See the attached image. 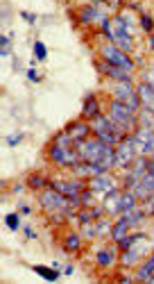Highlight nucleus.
<instances>
[{
  "label": "nucleus",
  "mask_w": 154,
  "mask_h": 284,
  "mask_svg": "<svg viewBox=\"0 0 154 284\" xmlns=\"http://www.w3.org/2000/svg\"><path fill=\"white\" fill-rule=\"evenodd\" d=\"M109 116H111V121L116 125H120L125 132H129L134 125H136V116H134V109H129V107L125 105V102L120 100H113L111 102V109H109Z\"/></svg>",
  "instance_id": "1"
},
{
  "label": "nucleus",
  "mask_w": 154,
  "mask_h": 284,
  "mask_svg": "<svg viewBox=\"0 0 154 284\" xmlns=\"http://www.w3.org/2000/svg\"><path fill=\"white\" fill-rule=\"evenodd\" d=\"M134 159H136L134 136L127 134V136L123 139V141L118 143V148H116V166H118V168H125V166H129Z\"/></svg>",
  "instance_id": "2"
},
{
  "label": "nucleus",
  "mask_w": 154,
  "mask_h": 284,
  "mask_svg": "<svg viewBox=\"0 0 154 284\" xmlns=\"http://www.w3.org/2000/svg\"><path fill=\"white\" fill-rule=\"evenodd\" d=\"M134 148L136 155H154V132L150 127H141L138 132H134Z\"/></svg>",
  "instance_id": "3"
},
{
  "label": "nucleus",
  "mask_w": 154,
  "mask_h": 284,
  "mask_svg": "<svg viewBox=\"0 0 154 284\" xmlns=\"http://www.w3.org/2000/svg\"><path fill=\"white\" fill-rule=\"evenodd\" d=\"M113 94H116V100L125 102V105L129 107V109H134V112H136L138 107H141V98H138V94L134 91V87H131L129 82H120V84H116Z\"/></svg>",
  "instance_id": "4"
},
{
  "label": "nucleus",
  "mask_w": 154,
  "mask_h": 284,
  "mask_svg": "<svg viewBox=\"0 0 154 284\" xmlns=\"http://www.w3.org/2000/svg\"><path fill=\"white\" fill-rule=\"evenodd\" d=\"M50 159L59 166H75L79 161V155H77V150H71V146H57L54 143L50 148Z\"/></svg>",
  "instance_id": "5"
},
{
  "label": "nucleus",
  "mask_w": 154,
  "mask_h": 284,
  "mask_svg": "<svg viewBox=\"0 0 154 284\" xmlns=\"http://www.w3.org/2000/svg\"><path fill=\"white\" fill-rule=\"evenodd\" d=\"M102 55H104V60H107L109 64L118 66V68H125V71H131V68H134V62L125 55V50H120V48H116V46H104L102 48Z\"/></svg>",
  "instance_id": "6"
},
{
  "label": "nucleus",
  "mask_w": 154,
  "mask_h": 284,
  "mask_svg": "<svg viewBox=\"0 0 154 284\" xmlns=\"http://www.w3.org/2000/svg\"><path fill=\"white\" fill-rule=\"evenodd\" d=\"M41 205L48 209V212H66V209H68L66 195L59 193V191H54V189L41 193Z\"/></svg>",
  "instance_id": "7"
},
{
  "label": "nucleus",
  "mask_w": 154,
  "mask_h": 284,
  "mask_svg": "<svg viewBox=\"0 0 154 284\" xmlns=\"http://www.w3.org/2000/svg\"><path fill=\"white\" fill-rule=\"evenodd\" d=\"M100 71L102 73H107L111 80H116V82H129L131 84V77H129V71H125V68H118V66H113V64H109L107 60L104 62H100Z\"/></svg>",
  "instance_id": "8"
},
{
  "label": "nucleus",
  "mask_w": 154,
  "mask_h": 284,
  "mask_svg": "<svg viewBox=\"0 0 154 284\" xmlns=\"http://www.w3.org/2000/svg\"><path fill=\"white\" fill-rule=\"evenodd\" d=\"M138 98H141V105L148 109V112L154 114V84L145 82V84H138V89H136Z\"/></svg>",
  "instance_id": "9"
},
{
  "label": "nucleus",
  "mask_w": 154,
  "mask_h": 284,
  "mask_svg": "<svg viewBox=\"0 0 154 284\" xmlns=\"http://www.w3.org/2000/svg\"><path fill=\"white\" fill-rule=\"evenodd\" d=\"M91 189L98 193H109L111 189H116V182H113V178H109L107 173H102V175H95V178H91Z\"/></svg>",
  "instance_id": "10"
},
{
  "label": "nucleus",
  "mask_w": 154,
  "mask_h": 284,
  "mask_svg": "<svg viewBox=\"0 0 154 284\" xmlns=\"http://www.w3.org/2000/svg\"><path fill=\"white\" fill-rule=\"evenodd\" d=\"M52 189L64 193L66 198H71V195H79L82 193V182H52Z\"/></svg>",
  "instance_id": "11"
},
{
  "label": "nucleus",
  "mask_w": 154,
  "mask_h": 284,
  "mask_svg": "<svg viewBox=\"0 0 154 284\" xmlns=\"http://www.w3.org/2000/svg\"><path fill=\"white\" fill-rule=\"evenodd\" d=\"M68 134L73 136V141H84L86 136H89V132H91V125H86V123H82V121H77V123H73L71 127H68Z\"/></svg>",
  "instance_id": "12"
},
{
  "label": "nucleus",
  "mask_w": 154,
  "mask_h": 284,
  "mask_svg": "<svg viewBox=\"0 0 154 284\" xmlns=\"http://www.w3.org/2000/svg\"><path fill=\"white\" fill-rule=\"evenodd\" d=\"M120 191L118 189H111L107 193V198H104V205H102V207L107 209L109 214H120Z\"/></svg>",
  "instance_id": "13"
},
{
  "label": "nucleus",
  "mask_w": 154,
  "mask_h": 284,
  "mask_svg": "<svg viewBox=\"0 0 154 284\" xmlns=\"http://www.w3.org/2000/svg\"><path fill=\"white\" fill-rule=\"evenodd\" d=\"M131 209H136V195L129 189L120 195V214H127V212H131Z\"/></svg>",
  "instance_id": "14"
},
{
  "label": "nucleus",
  "mask_w": 154,
  "mask_h": 284,
  "mask_svg": "<svg viewBox=\"0 0 154 284\" xmlns=\"http://www.w3.org/2000/svg\"><path fill=\"white\" fill-rule=\"evenodd\" d=\"M98 114H100V105H98V100H95L93 95H89V98H86V102H84L82 116H84V119H95Z\"/></svg>",
  "instance_id": "15"
},
{
  "label": "nucleus",
  "mask_w": 154,
  "mask_h": 284,
  "mask_svg": "<svg viewBox=\"0 0 154 284\" xmlns=\"http://www.w3.org/2000/svg\"><path fill=\"white\" fill-rule=\"evenodd\" d=\"M127 230H129V225H127V221L120 219L116 225H111V237L116 239V241H120V239H123L125 234H127Z\"/></svg>",
  "instance_id": "16"
},
{
  "label": "nucleus",
  "mask_w": 154,
  "mask_h": 284,
  "mask_svg": "<svg viewBox=\"0 0 154 284\" xmlns=\"http://www.w3.org/2000/svg\"><path fill=\"white\" fill-rule=\"evenodd\" d=\"M154 273V254H150V259L143 264L141 268H138V273H136V280H148L150 275Z\"/></svg>",
  "instance_id": "17"
},
{
  "label": "nucleus",
  "mask_w": 154,
  "mask_h": 284,
  "mask_svg": "<svg viewBox=\"0 0 154 284\" xmlns=\"http://www.w3.org/2000/svg\"><path fill=\"white\" fill-rule=\"evenodd\" d=\"M113 259H116L113 248H102L100 252H98V264H100V266H111Z\"/></svg>",
  "instance_id": "18"
},
{
  "label": "nucleus",
  "mask_w": 154,
  "mask_h": 284,
  "mask_svg": "<svg viewBox=\"0 0 154 284\" xmlns=\"http://www.w3.org/2000/svg\"><path fill=\"white\" fill-rule=\"evenodd\" d=\"M138 259H141V252H138V250H123V259H120V261H123V264H125V266H131V264H136V261Z\"/></svg>",
  "instance_id": "19"
},
{
  "label": "nucleus",
  "mask_w": 154,
  "mask_h": 284,
  "mask_svg": "<svg viewBox=\"0 0 154 284\" xmlns=\"http://www.w3.org/2000/svg\"><path fill=\"white\" fill-rule=\"evenodd\" d=\"M34 273H39L41 278L50 280V282H54V280L59 278V271H57V268H43V266H34Z\"/></svg>",
  "instance_id": "20"
},
{
  "label": "nucleus",
  "mask_w": 154,
  "mask_h": 284,
  "mask_svg": "<svg viewBox=\"0 0 154 284\" xmlns=\"http://www.w3.org/2000/svg\"><path fill=\"white\" fill-rule=\"evenodd\" d=\"M79 246H82V241H79V237H77V234H68V237H66V248L71 250V252L79 250Z\"/></svg>",
  "instance_id": "21"
},
{
  "label": "nucleus",
  "mask_w": 154,
  "mask_h": 284,
  "mask_svg": "<svg viewBox=\"0 0 154 284\" xmlns=\"http://www.w3.org/2000/svg\"><path fill=\"white\" fill-rule=\"evenodd\" d=\"M95 16H98V9H95V5L86 7L82 12V23H91V21H95Z\"/></svg>",
  "instance_id": "22"
},
{
  "label": "nucleus",
  "mask_w": 154,
  "mask_h": 284,
  "mask_svg": "<svg viewBox=\"0 0 154 284\" xmlns=\"http://www.w3.org/2000/svg\"><path fill=\"white\" fill-rule=\"evenodd\" d=\"M34 55H36V60H39V62H46L48 50H46V46H43L41 41H36V43H34Z\"/></svg>",
  "instance_id": "23"
},
{
  "label": "nucleus",
  "mask_w": 154,
  "mask_h": 284,
  "mask_svg": "<svg viewBox=\"0 0 154 284\" xmlns=\"http://www.w3.org/2000/svg\"><path fill=\"white\" fill-rule=\"evenodd\" d=\"M54 143H57V146H71V143H75V141H73V136L68 134V132H61V134H57Z\"/></svg>",
  "instance_id": "24"
},
{
  "label": "nucleus",
  "mask_w": 154,
  "mask_h": 284,
  "mask_svg": "<svg viewBox=\"0 0 154 284\" xmlns=\"http://www.w3.org/2000/svg\"><path fill=\"white\" fill-rule=\"evenodd\" d=\"M143 214H154V193L143 198Z\"/></svg>",
  "instance_id": "25"
},
{
  "label": "nucleus",
  "mask_w": 154,
  "mask_h": 284,
  "mask_svg": "<svg viewBox=\"0 0 154 284\" xmlns=\"http://www.w3.org/2000/svg\"><path fill=\"white\" fill-rule=\"evenodd\" d=\"M134 241H136V237H127V234H125V237L118 241L120 250H129V248H131V243H134Z\"/></svg>",
  "instance_id": "26"
},
{
  "label": "nucleus",
  "mask_w": 154,
  "mask_h": 284,
  "mask_svg": "<svg viewBox=\"0 0 154 284\" xmlns=\"http://www.w3.org/2000/svg\"><path fill=\"white\" fill-rule=\"evenodd\" d=\"M5 223H7V227H9V230H16V227H18V216H16V214H7Z\"/></svg>",
  "instance_id": "27"
},
{
  "label": "nucleus",
  "mask_w": 154,
  "mask_h": 284,
  "mask_svg": "<svg viewBox=\"0 0 154 284\" xmlns=\"http://www.w3.org/2000/svg\"><path fill=\"white\" fill-rule=\"evenodd\" d=\"M93 193H95L93 189H91V191H82V193H79V202H82V205H91V202H93Z\"/></svg>",
  "instance_id": "28"
},
{
  "label": "nucleus",
  "mask_w": 154,
  "mask_h": 284,
  "mask_svg": "<svg viewBox=\"0 0 154 284\" xmlns=\"http://www.w3.org/2000/svg\"><path fill=\"white\" fill-rule=\"evenodd\" d=\"M77 219H79V223L86 225V223H91L95 216H93V212H79V214H77Z\"/></svg>",
  "instance_id": "29"
},
{
  "label": "nucleus",
  "mask_w": 154,
  "mask_h": 284,
  "mask_svg": "<svg viewBox=\"0 0 154 284\" xmlns=\"http://www.w3.org/2000/svg\"><path fill=\"white\" fill-rule=\"evenodd\" d=\"M141 25H143V30H148V32H152V28H154L152 18H150L148 14H143V16H141Z\"/></svg>",
  "instance_id": "30"
},
{
  "label": "nucleus",
  "mask_w": 154,
  "mask_h": 284,
  "mask_svg": "<svg viewBox=\"0 0 154 284\" xmlns=\"http://www.w3.org/2000/svg\"><path fill=\"white\" fill-rule=\"evenodd\" d=\"M109 230V223L107 221H100V223H95V234H104Z\"/></svg>",
  "instance_id": "31"
},
{
  "label": "nucleus",
  "mask_w": 154,
  "mask_h": 284,
  "mask_svg": "<svg viewBox=\"0 0 154 284\" xmlns=\"http://www.w3.org/2000/svg\"><path fill=\"white\" fill-rule=\"evenodd\" d=\"M46 184V180L39 178V175H34V178H30V187H34V189H39V187H43Z\"/></svg>",
  "instance_id": "32"
},
{
  "label": "nucleus",
  "mask_w": 154,
  "mask_h": 284,
  "mask_svg": "<svg viewBox=\"0 0 154 284\" xmlns=\"http://www.w3.org/2000/svg\"><path fill=\"white\" fill-rule=\"evenodd\" d=\"M21 139H23L21 134H16V136H7V143H9V146H16V143L21 141Z\"/></svg>",
  "instance_id": "33"
},
{
  "label": "nucleus",
  "mask_w": 154,
  "mask_h": 284,
  "mask_svg": "<svg viewBox=\"0 0 154 284\" xmlns=\"http://www.w3.org/2000/svg\"><path fill=\"white\" fill-rule=\"evenodd\" d=\"M27 77H30L32 82H36V80H39V75H36V71H34V68H30V71H27Z\"/></svg>",
  "instance_id": "34"
},
{
  "label": "nucleus",
  "mask_w": 154,
  "mask_h": 284,
  "mask_svg": "<svg viewBox=\"0 0 154 284\" xmlns=\"http://www.w3.org/2000/svg\"><path fill=\"white\" fill-rule=\"evenodd\" d=\"M23 18H25V21H30V23H34V21H36L34 14H27V12H23Z\"/></svg>",
  "instance_id": "35"
},
{
  "label": "nucleus",
  "mask_w": 154,
  "mask_h": 284,
  "mask_svg": "<svg viewBox=\"0 0 154 284\" xmlns=\"http://www.w3.org/2000/svg\"><path fill=\"white\" fill-rule=\"evenodd\" d=\"M25 237H30V239H34L36 234H34V230H30V227H25Z\"/></svg>",
  "instance_id": "36"
},
{
  "label": "nucleus",
  "mask_w": 154,
  "mask_h": 284,
  "mask_svg": "<svg viewBox=\"0 0 154 284\" xmlns=\"http://www.w3.org/2000/svg\"><path fill=\"white\" fill-rule=\"evenodd\" d=\"M148 171H154V157H152V159H148Z\"/></svg>",
  "instance_id": "37"
},
{
  "label": "nucleus",
  "mask_w": 154,
  "mask_h": 284,
  "mask_svg": "<svg viewBox=\"0 0 154 284\" xmlns=\"http://www.w3.org/2000/svg\"><path fill=\"white\" fill-rule=\"evenodd\" d=\"M150 48H152V50H154V34L150 36Z\"/></svg>",
  "instance_id": "38"
},
{
  "label": "nucleus",
  "mask_w": 154,
  "mask_h": 284,
  "mask_svg": "<svg viewBox=\"0 0 154 284\" xmlns=\"http://www.w3.org/2000/svg\"><path fill=\"white\" fill-rule=\"evenodd\" d=\"M120 0H109V5H118Z\"/></svg>",
  "instance_id": "39"
},
{
  "label": "nucleus",
  "mask_w": 154,
  "mask_h": 284,
  "mask_svg": "<svg viewBox=\"0 0 154 284\" xmlns=\"http://www.w3.org/2000/svg\"><path fill=\"white\" fill-rule=\"evenodd\" d=\"M148 282H152V284H154V273H152V275H150V278H148Z\"/></svg>",
  "instance_id": "40"
}]
</instances>
